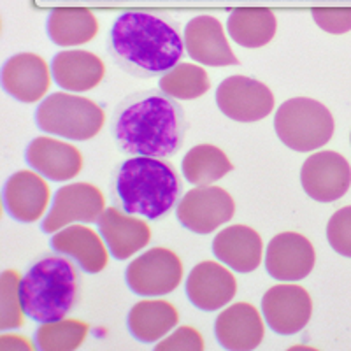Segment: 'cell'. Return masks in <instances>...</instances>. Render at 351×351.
<instances>
[{
    "label": "cell",
    "instance_id": "cell-22",
    "mask_svg": "<svg viewBox=\"0 0 351 351\" xmlns=\"http://www.w3.org/2000/svg\"><path fill=\"white\" fill-rule=\"evenodd\" d=\"M104 239H100L92 228L83 225H69L55 232L49 239L53 252L69 256L77 263V267L88 274H97L108 265V253Z\"/></svg>",
    "mask_w": 351,
    "mask_h": 351
},
{
    "label": "cell",
    "instance_id": "cell-27",
    "mask_svg": "<svg viewBox=\"0 0 351 351\" xmlns=\"http://www.w3.org/2000/svg\"><path fill=\"white\" fill-rule=\"evenodd\" d=\"M230 160L213 144H199L183 156L181 171L188 183L204 186L216 183L232 171Z\"/></svg>",
    "mask_w": 351,
    "mask_h": 351
},
{
    "label": "cell",
    "instance_id": "cell-1",
    "mask_svg": "<svg viewBox=\"0 0 351 351\" xmlns=\"http://www.w3.org/2000/svg\"><path fill=\"white\" fill-rule=\"evenodd\" d=\"M109 127L116 146L127 155L165 158L181 149L188 121L183 106L158 88L123 97Z\"/></svg>",
    "mask_w": 351,
    "mask_h": 351
},
{
    "label": "cell",
    "instance_id": "cell-15",
    "mask_svg": "<svg viewBox=\"0 0 351 351\" xmlns=\"http://www.w3.org/2000/svg\"><path fill=\"white\" fill-rule=\"evenodd\" d=\"M184 49L195 62L209 67L237 65L239 60L225 37L223 27L213 16H197L190 20L183 32Z\"/></svg>",
    "mask_w": 351,
    "mask_h": 351
},
{
    "label": "cell",
    "instance_id": "cell-10",
    "mask_svg": "<svg viewBox=\"0 0 351 351\" xmlns=\"http://www.w3.org/2000/svg\"><path fill=\"white\" fill-rule=\"evenodd\" d=\"M104 195L92 183H71L58 188L40 230L55 234L72 223H97L104 211Z\"/></svg>",
    "mask_w": 351,
    "mask_h": 351
},
{
    "label": "cell",
    "instance_id": "cell-18",
    "mask_svg": "<svg viewBox=\"0 0 351 351\" xmlns=\"http://www.w3.org/2000/svg\"><path fill=\"white\" fill-rule=\"evenodd\" d=\"M100 237L112 258L127 260L152 241V230L144 219L118 208H106L97 219Z\"/></svg>",
    "mask_w": 351,
    "mask_h": 351
},
{
    "label": "cell",
    "instance_id": "cell-35",
    "mask_svg": "<svg viewBox=\"0 0 351 351\" xmlns=\"http://www.w3.org/2000/svg\"><path fill=\"white\" fill-rule=\"evenodd\" d=\"M350 141H351V136H350Z\"/></svg>",
    "mask_w": 351,
    "mask_h": 351
},
{
    "label": "cell",
    "instance_id": "cell-25",
    "mask_svg": "<svg viewBox=\"0 0 351 351\" xmlns=\"http://www.w3.org/2000/svg\"><path fill=\"white\" fill-rule=\"evenodd\" d=\"M99 32V21L90 9L56 8L51 9L46 20V34L62 48L80 46L92 40Z\"/></svg>",
    "mask_w": 351,
    "mask_h": 351
},
{
    "label": "cell",
    "instance_id": "cell-32",
    "mask_svg": "<svg viewBox=\"0 0 351 351\" xmlns=\"http://www.w3.org/2000/svg\"><path fill=\"white\" fill-rule=\"evenodd\" d=\"M311 16L327 34L341 36L351 30V8H315L311 9Z\"/></svg>",
    "mask_w": 351,
    "mask_h": 351
},
{
    "label": "cell",
    "instance_id": "cell-23",
    "mask_svg": "<svg viewBox=\"0 0 351 351\" xmlns=\"http://www.w3.org/2000/svg\"><path fill=\"white\" fill-rule=\"evenodd\" d=\"M104 64L99 56L84 49H67L56 53L51 60L55 83L67 92H88L104 77Z\"/></svg>",
    "mask_w": 351,
    "mask_h": 351
},
{
    "label": "cell",
    "instance_id": "cell-7",
    "mask_svg": "<svg viewBox=\"0 0 351 351\" xmlns=\"http://www.w3.org/2000/svg\"><path fill=\"white\" fill-rule=\"evenodd\" d=\"M183 263L180 256L167 247H152L132 260L125 271V281L136 295H167L180 287Z\"/></svg>",
    "mask_w": 351,
    "mask_h": 351
},
{
    "label": "cell",
    "instance_id": "cell-26",
    "mask_svg": "<svg viewBox=\"0 0 351 351\" xmlns=\"http://www.w3.org/2000/svg\"><path fill=\"white\" fill-rule=\"evenodd\" d=\"M228 36L243 48H262L271 43L278 30L274 12L265 8H239L230 11Z\"/></svg>",
    "mask_w": 351,
    "mask_h": 351
},
{
    "label": "cell",
    "instance_id": "cell-21",
    "mask_svg": "<svg viewBox=\"0 0 351 351\" xmlns=\"http://www.w3.org/2000/svg\"><path fill=\"white\" fill-rule=\"evenodd\" d=\"M263 253L262 237L246 225H232L213 239V255L236 272H253L260 267Z\"/></svg>",
    "mask_w": 351,
    "mask_h": 351
},
{
    "label": "cell",
    "instance_id": "cell-33",
    "mask_svg": "<svg viewBox=\"0 0 351 351\" xmlns=\"http://www.w3.org/2000/svg\"><path fill=\"white\" fill-rule=\"evenodd\" d=\"M202 351L204 350V341L202 335L192 327H180L176 328L172 334H169L164 341L160 339V343H156L155 351Z\"/></svg>",
    "mask_w": 351,
    "mask_h": 351
},
{
    "label": "cell",
    "instance_id": "cell-13",
    "mask_svg": "<svg viewBox=\"0 0 351 351\" xmlns=\"http://www.w3.org/2000/svg\"><path fill=\"white\" fill-rule=\"evenodd\" d=\"M316 253L307 237L281 232L272 237L265 252V269L276 281H300L311 274Z\"/></svg>",
    "mask_w": 351,
    "mask_h": 351
},
{
    "label": "cell",
    "instance_id": "cell-11",
    "mask_svg": "<svg viewBox=\"0 0 351 351\" xmlns=\"http://www.w3.org/2000/svg\"><path fill=\"white\" fill-rule=\"evenodd\" d=\"M304 192L316 202H335L351 186V165L337 152H318L300 169Z\"/></svg>",
    "mask_w": 351,
    "mask_h": 351
},
{
    "label": "cell",
    "instance_id": "cell-12",
    "mask_svg": "<svg viewBox=\"0 0 351 351\" xmlns=\"http://www.w3.org/2000/svg\"><path fill=\"white\" fill-rule=\"evenodd\" d=\"M265 324L280 335H293L302 330L313 315V300L299 285H276L262 299Z\"/></svg>",
    "mask_w": 351,
    "mask_h": 351
},
{
    "label": "cell",
    "instance_id": "cell-34",
    "mask_svg": "<svg viewBox=\"0 0 351 351\" xmlns=\"http://www.w3.org/2000/svg\"><path fill=\"white\" fill-rule=\"evenodd\" d=\"M32 344L27 343L20 335L4 334L0 337V351H30Z\"/></svg>",
    "mask_w": 351,
    "mask_h": 351
},
{
    "label": "cell",
    "instance_id": "cell-6",
    "mask_svg": "<svg viewBox=\"0 0 351 351\" xmlns=\"http://www.w3.org/2000/svg\"><path fill=\"white\" fill-rule=\"evenodd\" d=\"M34 120L46 134L69 141H88L104 125V112L92 99L56 92L37 106Z\"/></svg>",
    "mask_w": 351,
    "mask_h": 351
},
{
    "label": "cell",
    "instance_id": "cell-20",
    "mask_svg": "<svg viewBox=\"0 0 351 351\" xmlns=\"http://www.w3.org/2000/svg\"><path fill=\"white\" fill-rule=\"evenodd\" d=\"M27 164L49 181H69L83 167V155L72 144L51 137H36L25 149Z\"/></svg>",
    "mask_w": 351,
    "mask_h": 351
},
{
    "label": "cell",
    "instance_id": "cell-17",
    "mask_svg": "<svg viewBox=\"0 0 351 351\" xmlns=\"http://www.w3.org/2000/svg\"><path fill=\"white\" fill-rule=\"evenodd\" d=\"M4 209L20 223H34L46 211L49 188L39 172L18 171L5 180L2 188Z\"/></svg>",
    "mask_w": 351,
    "mask_h": 351
},
{
    "label": "cell",
    "instance_id": "cell-30",
    "mask_svg": "<svg viewBox=\"0 0 351 351\" xmlns=\"http://www.w3.org/2000/svg\"><path fill=\"white\" fill-rule=\"evenodd\" d=\"M20 278L14 271L2 272V297H0V328L2 330H12L23 325V309H21L20 293H18Z\"/></svg>",
    "mask_w": 351,
    "mask_h": 351
},
{
    "label": "cell",
    "instance_id": "cell-4",
    "mask_svg": "<svg viewBox=\"0 0 351 351\" xmlns=\"http://www.w3.org/2000/svg\"><path fill=\"white\" fill-rule=\"evenodd\" d=\"M21 309L37 324L64 319L81 293L77 263L60 253H44L28 265L18 285Z\"/></svg>",
    "mask_w": 351,
    "mask_h": 351
},
{
    "label": "cell",
    "instance_id": "cell-24",
    "mask_svg": "<svg viewBox=\"0 0 351 351\" xmlns=\"http://www.w3.org/2000/svg\"><path fill=\"white\" fill-rule=\"evenodd\" d=\"M180 322L178 309L165 300H141L134 304L127 316L130 335L139 343H156L174 330Z\"/></svg>",
    "mask_w": 351,
    "mask_h": 351
},
{
    "label": "cell",
    "instance_id": "cell-29",
    "mask_svg": "<svg viewBox=\"0 0 351 351\" xmlns=\"http://www.w3.org/2000/svg\"><path fill=\"white\" fill-rule=\"evenodd\" d=\"M86 334V324L77 319L40 324L34 332V348L37 351H72L83 344Z\"/></svg>",
    "mask_w": 351,
    "mask_h": 351
},
{
    "label": "cell",
    "instance_id": "cell-19",
    "mask_svg": "<svg viewBox=\"0 0 351 351\" xmlns=\"http://www.w3.org/2000/svg\"><path fill=\"white\" fill-rule=\"evenodd\" d=\"M265 327L255 306L247 302L232 304L215 319V337L230 351H252L260 346Z\"/></svg>",
    "mask_w": 351,
    "mask_h": 351
},
{
    "label": "cell",
    "instance_id": "cell-5",
    "mask_svg": "<svg viewBox=\"0 0 351 351\" xmlns=\"http://www.w3.org/2000/svg\"><path fill=\"white\" fill-rule=\"evenodd\" d=\"M274 130L287 148L309 153L324 148L332 139L335 123L327 106L309 97H295L278 108Z\"/></svg>",
    "mask_w": 351,
    "mask_h": 351
},
{
    "label": "cell",
    "instance_id": "cell-2",
    "mask_svg": "<svg viewBox=\"0 0 351 351\" xmlns=\"http://www.w3.org/2000/svg\"><path fill=\"white\" fill-rule=\"evenodd\" d=\"M109 55L130 76H164L180 64L184 39L178 23L158 14L128 11L120 14L109 34Z\"/></svg>",
    "mask_w": 351,
    "mask_h": 351
},
{
    "label": "cell",
    "instance_id": "cell-16",
    "mask_svg": "<svg viewBox=\"0 0 351 351\" xmlns=\"http://www.w3.org/2000/svg\"><path fill=\"white\" fill-rule=\"evenodd\" d=\"M0 81L9 97L23 104H32L48 92V64L36 53H18L4 62Z\"/></svg>",
    "mask_w": 351,
    "mask_h": 351
},
{
    "label": "cell",
    "instance_id": "cell-8",
    "mask_svg": "<svg viewBox=\"0 0 351 351\" xmlns=\"http://www.w3.org/2000/svg\"><path fill=\"white\" fill-rule=\"evenodd\" d=\"M236 215V202L227 190L204 184L184 193L178 202L176 216L186 230L195 234H211L219 225L230 221Z\"/></svg>",
    "mask_w": 351,
    "mask_h": 351
},
{
    "label": "cell",
    "instance_id": "cell-9",
    "mask_svg": "<svg viewBox=\"0 0 351 351\" xmlns=\"http://www.w3.org/2000/svg\"><path fill=\"white\" fill-rule=\"evenodd\" d=\"M216 106L230 120L253 123L271 114L274 95L262 81L247 76H230L218 84Z\"/></svg>",
    "mask_w": 351,
    "mask_h": 351
},
{
    "label": "cell",
    "instance_id": "cell-31",
    "mask_svg": "<svg viewBox=\"0 0 351 351\" xmlns=\"http://www.w3.org/2000/svg\"><path fill=\"white\" fill-rule=\"evenodd\" d=\"M327 239L335 253L351 258V206L330 216L327 223Z\"/></svg>",
    "mask_w": 351,
    "mask_h": 351
},
{
    "label": "cell",
    "instance_id": "cell-14",
    "mask_svg": "<svg viewBox=\"0 0 351 351\" xmlns=\"http://www.w3.org/2000/svg\"><path fill=\"white\" fill-rule=\"evenodd\" d=\"M188 300L200 311H218L227 306L237 291V281L228 269L218 262L197 263L184 283Z\"/></svg>",
    "mask_w": 351,
    "mask_h": 351
},
{
    "label": "cell",
    "instance_id": "cell-28",
    "mask_svg": "<svg viewBox=\"0 0 351 351\" xmlns=\"http://www.w3.org/2000/svg\"><path fill=\"white\" fill-rule=\"evenodd\" d=\"M158 88L176 100H193L211 88L208 72L193 64H178L160 76Z\"/></svg>",
    "mask_w": 351,
    "mask_h": 351
},
{
    "label": "cell",
    "instance_id": "cell-3",
    "mask_svg": "<svg viewBox=\"0 0 351 351\" xmlns=\"http://www.w3.org/2000/svg\"><path fill=\"white\" fill-rule=\"evenodd\" d=\"M183 183L174 165L155 156H132L116 165L109 183L114 208L148 219L165 218L180 202Z\"/></svg>",
    "mask_w": 351,
    "mask_h": 351
}]
</instances>
